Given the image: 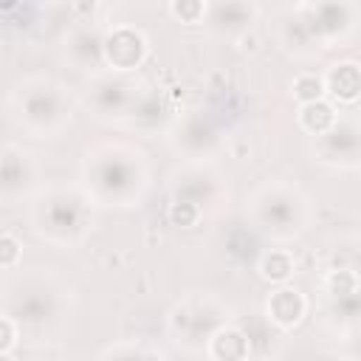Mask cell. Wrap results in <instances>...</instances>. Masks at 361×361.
Returning a JSON list of instances; mask_svg holds the SVG:
<instances>
[{"label":"cell","instance_id":"6da1fadb","mask_svg":"<svg viewBox=\"0 0 361 361\" xmlns=\"http://www.w3.org/2000/svg\"><path fill=\"white\" fill-rule=\"evenodd\" d=\"M302 310H305V302H302V296L296 293V290H276L274 293V299H271V313H274V319L279 322V324H293V322H299V316H302Z\"/></svg>","mask_w":361,"mask_h":361},{"label":"cell","instance_id":"7a4b0ae2","mask_svg":"<svg viewBox=\"0 0 361 361\" xmlns=\"http://www.w3.org/2000/svg\"><path fill=\"white\" fill-rule=\"evenodd\" d=\"M330 90L344 102H355V96H358V68L353 62L336 65L330 71Z\"/></svg>","mask_w":361,"mask_h":361},{"label":"cell","instance_id":"3957f363","mask_svg":"<svg viewBox=\"0 0 361 361\" xmlns=\"http://www.w3.org/2000/svg\"><path fill=\"white\" fill-rule=\"evenodd\" d=\"M212 353H214V358H220V361H240V358L245 355V338H243L240 333H234V330H226V333H220V336L214 338Z\"/></svg>","mask_w":361,"mask_h":361},{"label":"cell","instance_id":"277c9868","mask_svg":"<svg viewBox=\"0 0 361 361\" xmlns=\"http://www.w3.org/2000/svg\"><path fill=\"white\" fill-rule=\"evenodd\" d=\"M333 107H327L324 102H313V104H305L302 107V124L310 130V133H324L330 124H333Z\"/></svg>","mask_w":361,"mask_h":361},{"label":"cell","instance_id":"5b68a950","mask_svg":"<svg viewBox=\"0 0 361 361\" xmlns=\"http://www.w3.org/2000/svg\"><path fill=\"white\" fill-rule=\"evenodd\" d=\"M293 93H296L305 104H313V102L322 99L324 85H322V79H316V76H299L296 85H293Z\"/></svg>","mask_w":361,"mask_h":361},{"label":"cell","instance_id":"8992f818","mask_svg":"<svg viewBox=\"0 0 361 361\" xmlns=\"http://www.w3.org/2000/svg\"><path fill=\"white\" fill-rule=\"evenodd\" d=\"M262 268H265V276H268V279H276V282H279V279H288L290 271H293V265H290V259H288L285 254H271Z\"/></svg>","mask_w":361,"mask_h":361},{"label":"cell","instance_id":"52a82bcc","mask_svg":"<svg viewBox=\"0 0 361 361\" xmlns=\"http://www.w3.org/2000/svg\"><path fill=\"white\" fill-rule=\"evenodd\" d=\"M20 257V245L14 237H0V265H14Z\"/></svg>","mask_w":361,"mask_h":361},{"label":"cell","instance_id":"ba28073f","mask_svg":"<svg viewBox=\"0 0 361 361\" xmlns=\"http://www.w3.org/2000/svg\"><path fill=\"white\" fill-rule=\"evenodd\" d=\"M169 8H172V14H178V17H186L189 23H192V20H195V17L203 11V6H200V3H172Z\"/></svg>","mask_w":361,"mask_h":361},{"label":"cell","instance_id":"9c48e42d","mask_svg":"<svg viewBox=\"0 0 361 361\" xmlns=\"http://www.w3.org/2000/svg\"><path fill=\"white\" fill-rule=\"evenodd\" d=\"M11 338H14V333H11V324L8 322H0V353L11 344Z\"/></svg>","mask_w":361,"mask_h":361},{"label":"cell","instance_id":"30bf717a","mask_svg":"<svg viewBox=\"0 0 361 361\" xmlns=\"http://www.w3.org/2000/svg\"><path fill=\"white\" fill-rule=\"evenodd\" d=\"M192 217H195V214H189L183 206H175V209H172V220H175V223H180V226L192 223Z\"/></svg>","mask_w":361,"mask_h":361},{"label":"cell","instance_id":"8fae6325","mask_svg":"<svg viewBox=\"0 0 361 361\" xmlns=\"http://www.w3.org/2000/svg\"><path fill=\"white\" fill-rule=\"evenodd\" d=\"M0 361H11V358H8V355H3V353H0Z\"/></svg>","mask_w":361,"mask_h":361}]
</instances>
